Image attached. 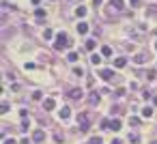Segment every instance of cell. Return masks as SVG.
<instances>
[{
  "instance_id": "1",
  "label": "cell",
  "mask_w": 157,
  "mask_h": 144,
  "mask_svg": "<svg viewBox=\"0 0 157 144\" xmlns=\"http://www.w3.org/2000/svg\"><path fill=\"white\" fill-rule=\"evenodd\" d=\"M69 45H71V41H69L67 32H58V34H56V43H54L56 50H65V48H69Z\"/></svg>"
},
{
  "instance_id": "2",
  "label": "cell",
  "mask_w": 157,
  "mask_h": 144,
  "mask_svg": "<svg viewBox=\"0 0 157 144\" xmlns=\"http://www.w3.org/2000/svg\"><path fill=\"white\" fill-rule=\"evenodd\" d=\"M99 77L106 80V82H110L114 77V69H101V71H99Z\"/></svg>"
},
{
  "instance_id": "3",
  "label": "cell",
  "mask_w": 157,
  "mask_h": 144,
  "mask_svg": "<svg viewBox=\"0 0 157 144\" xmlns=\"http://www.w3.org/2000/svg\"><path fill=\"white\" fill-rule=\"evenodd\" d=\"M80 127H82V131H86V129H88V125H90V120H88V116H86V114H80Z\"/></svg>"
},
{
  "instance_id": "4",
  "label": "cell",
  "mask_w": 157,
  "mask_h": 144,
  "mask_svg": "<svg viewBox=\"0 0 157 144\" xmlns=\"http://www.w3.org/2000/svg\"><path fill=\"white\" fill-rule=\"evenodd\" d=\"M32 140H34V142H43V140H45V131H41V129L32 131Z\"/></svg>"
},
{
  "instance_id": "5",
  "label": "cell",
  "mask_w": 157,
  "mask_h": 144,
  "mask_svg": "<svg viewBox=\"0 0 157 144\" xmlns=\"http://www.w3.org/2000/svg\"><path fill=\"white\" fill-rule=\"evenodd\" d=\"M88 30H90V26L86 24V22H80L78 24V32L80 34H88Z\"/></svg>"
},
{
  "instance_id": "6",
  "label": "cell",
  "mask_w": 157,
  "mask_h": 144,
  "mask_svg": "<svg viewBox=\"0 0 157 144\" xmlns=\"http://www.w3.org/2000/svg\"><path fill=\"white\" fill-rule=\"evenodd\" d=\"M67 95L71 97V99H80V97H82V88H71Z\"/></svg>"
},
{
  "instance_id": "7",
  "label": "cell",
  "mask_w": 157,
  "mask_h": 144,
  "mask_svg": "<svg viewBox=\"0 0 157 144\" xmlns=\"http://www.w3.org/2000/svg\"><path fill=\"white\" fill-rule=\"evenodd\" d=\"M43 108H45L47 112L54 110V108H56V101H54V99H45V101H43Z\"/></svg>"
},
{
  "instance_id": "8",
  "label": "cell",
  "mask_w": 157,
  "mask_h": 144,
  "mask_svg": "<svg viewBox=\"0 0 157 144\" xmlns=\"http://www.w3.org/2000/svg\"><path fill=\"white\" fill-rule=\"evenodd\" d=\"M69 116H71V108H67V106H65L63 110H60V118H63V120H67Z\"/></svg>"
},
{
  "instance_id": "9",
  "label": "cell",
  "mask_w": 157,
  "mask_h": 144,
  "mask_svg": "<svg viewBox=\"0 0 157 144\" xmlns=\"http://www.w3.org/2000/svg\"><path fill=\"white\" fill-rule=\"evenodd\" d=\"M110 5H112L114 9H118V11H121V9L125 7V0H110Z\"/></svg>"
},
{
  "instance_id": "10",
  "label": "cell",
  "mask_w": 157,
  "mask_h": 144,
  "mask_svg": "<svg viewBox=\"0 0 157 144\" xmlns=\"http://www.w3.org/2000/svg\"><path fill=\"white\" fill-rule=\"evenodd\" d=\"M125 65H127V58H116V60H114V67L116 69H123Z\"/></svg>"
},
{
  "instance_id": "11",
  "label": "cell",
  "mask_w": 157,
  "mask_h": 144,
  "mask_svg": "<svg viewBox=\"0 0 157 144\" xmlns=\"http://www.w3.org/2000/svg\"><path fill=\"white\" fill-rule=\"evenodd\" d=\"M86 11H88V9H86V7H78V9H75V15H78V17H84V15H86Z\"/></svg>"
},
{
  "instance_id": "12",
  "label": "cell",
  "mask_w": 157,
  "mask_h": 144,
  "mask_svg": "<svg viewBox=\"0 0 157 144\" xmlns=\"http://www.w3.org/2000/svg\"><path fill=\"white\" fill-rule=\"evenodd\" d=\"M142 116H144V118H151V116H153V108H151V106H146V108L142 110Z\"/></svg>"
},
{
  "instance_id": "13",
  "label": "cell",
  "mask_w": 157,
  "mask_h": 144,
  "mask_svg": "<svg viewBox=\"0 0 157 144\" xmlns=\"http://www.w3.org/2000/svg\"><path fill=\"white\" fill-rule=\"evenodd\" d=\"M34 17H37V19H43L45 17V11L43 9H34Z\"/></svg>"
},
{
  "instance_id": "14",
  "label": "cell",
  "mask_w": 157,
  "mask_h": 144,
  "mask_svg": "<svg viewBox=\"0 0 157 144\" xmlns=\"http://www.w3.org/2000/svg\"><path fill=\"white\" fill-rule=\"evenodd\" d=\"M67 60H69V63H75V60H78V54H75V52H69L67 54Z\"/></svg>"
},
{
  "instance_id": "15",
  "label": "cell",
  "mask_w": 157,
  "mask_h": 144,
  "mask_svg": "<svg viewBox=\"0 0 157 144\" xmlns=\"http://www.w3.org/2000/svg\"><path fill=\"white\" fill-rule=\"evenodd\" d=\"M101 54H103V56H112V48L103 45V48H101Z\"/></svg>"
},
{
  "instance_id": "16",
  "label": "cell",
  "mask_w": 157,
  "mask_h": 144,
  "mask_svg": "<svg viewBox=\"0 0 157 144\" xmlns=\"http://www.w3.org/2000/svg\"><path fill=\"white\" fill-rule=\"evenodd\" d=\"M95 45H97L95 39H88V41H86V50H95Z\"/></svg>"
},
{
  "instance_id": "17",
  "label": "cell",
  "mask_w": 157,
  "mask_h": 144,
  "mask_svg": "<svg viewBox=\"0 0 157 144\" xmlns=\"http://www.w3.org/2000/svg\"><path fill=\"white\" fill-rule=\"evenodd\" d=\"M90 63H93V65H99V63H101V56H97V54H93V56H90Z\"/></svg>"
},
{
  "instance_id": "18",
  "label": "cell",
  "mask_w": 157,
  "mask_h": 144,
  "mask_svg": "<svg viewBox=\"0 0 157 144\" xmlns=\"http://www.w3.org/2000/svg\"><path fill=\"white\" fill-rule=\"evenodd\" d=\"M121 129V120H112V131H118Z\"/></svg>"
},
{
  "instance_id": "19",
  "label": "cell",
  "mask_w": 157,
  "mask_h": 144,
  "mask_svg": "<svg viewBox=\"0 0 157 144\" xmlns=\"http://www.w3.org/2000/svg\"><path fill=\"white\" fill-rule=\"evenodd\" d=\"M88 101L93 103V106H97V103H99V97H97V95H90V97H88Z\"/></svg>"
},
{
  "instance_id": "20",
  "label": "cell",
  "mask_w": 157,
  "mask_h": 144,
  "mask_svg": "<svg viewBox=\"0 0 157 144\" xmlns=\"http://www.w3.org/2000/svg\"><path fill=\"white\" fill-rule=\"evenodd\" d=\"M129 140H131L133 144H138V142H140V135H138V133H131V135H129Z\"/></svg>"
},
{
  "instance_id": "21",
  "label": "cell",
  "mask_w": 157,
  "mask_h": 144,
  "mask_svg": "<svg viewBox=\"0 0 157 144\" xmlns=\"http://www.w3.org/2000/svg\"><path fill=\"white\" fill-rule=\"evenodd\" d=\"M101 127H103V129H108V127H112V120H108V118H106V120H101Z\"/></svg>"
},
{
  "instance_id": "22",
  "label": "cell",
  "mask_w": 157,
  "mask_h": 144,
  "mask_svg": "<svg viewBox=\"0 0 157 144\" xmlns=\"http://www.w3.org/2000/svg\"><path fill=\"white\" fill-rule=\"evenodd\" d=\"M133 60H136V63H138V65H142V63H144V54H138V56H136V58H133Z\"/></svg>"
},
{
  "instance_id": "23",
  "label": "cell",
  "mask_w": 157,
  "mask_h": 144,
  "mask_svg": "<svg viewBox=\"0 0 157 144\" xmlns=\"http://www.w3.org/2000/svg\"><path fill=\"white\" fill-rule=\"evenodd\" d=\"M43 37H45V39H52V37H54V32H52V28H47V30H45V32H43Z\"/></svg>"
},
{
  "instance_id": "24",
  "label": "cell",
  "mask_w": 157,
  "mask_h": 144,
  "mask_svg": "<svg viewBox=\"0 0 157 144\" xmlns=\"http://www.w3.org/2000/svg\"><path fill=\"white\" fill-rule=\"evenodd\" d=\"M41 97H43V95H41V90H34V92H32V99H37V101H39Z\"/></svg>"
},
{
  "instance_id": "25",
  "label": "cell",
  "mask_w": 157,
  "mask_h": 144,
  "mask_svg": "<svg viewBox=\"0 0 157 144\" xmlns=\"http://www.w3.org/2000/svg\"><path fill=\"white\" fill-rule=\"evenodd\" d=\"M129 123H131V125H140V118H136V116H131V118H129Z\"/></svg>"
},
{
  "instance_id": "26",
  "label": "cell",
  "mask_w": 157,
  "mask_h": 144,
  "mask_svg": "<svg viewBox=\"0 0 157 144\" xmlns=\"http://www.w3.org/2000/svg\"><path fill=\"white\" fill-rule=\"evenodd\" d=\"M88 144H101V138H90Z\"/></svg>"
},
{
  "instance_id": "27",
  "label": "cell",
  "mask_w": 157,
  "mask_h": 144,
  "mask_svg": "<svg viewBox=\"0 0 157 144\" xmlns=\"http://www.w3.org/2000/svg\"><path fill=\"white\" fill-rule=\"evenodd\" d=\"M73 73H75V75H84V71H82L80 67H75V69H73Z\"/></svg>"
},
{
  "instance_id": "28",
  "label": "cell",
  "mask_w": 157,
  "mask_h": 144,
  "mask_svg": "<svg viewBox=\"0 0 157 144\" xmlns=\"http://www.w3.org/2000/svg\"><path fill=\"white\" fill-rule=\"evenodd\" d=\"M5 144H17L15 140H5Z\"/></svg>"
},
{
  "instance_id": "29",
  "label": "cell",
  "mask_w": 157,
  "mask_h": 144,
  "mask_svg": "<svg viewBox=\"0 0 157 144\" xmlns=\"http://www.w3.org/2000/svg\"><path fill=\"white\" fill-rule=\"evenodd\" d=\"M112 144H123V142H121V140L116 138V140H112Z\"/></svg>"
},
{
  "instance_id": "30",
  "label": "cell",
  "mask_w": 157,
  "mask_h": 144,
  "mask_svg": "<svg viewBox=\"0 0 157 144\" xmlns=\"http://www.w3.org/2000/svg\"><path fill=\"white\" fill-rule=\"evenodd\" d=\"M129 2H131V5H133V7H136V5H138V2H140V0H129Z\"/></svg>"
},
{
  "instance_id": "31",
  "label": "cell",
  "mask_w": 157,
  "mask_h": 144,
  "mask_svg": "<svg viewBox=\"0 0 157 144\" xmlns=\"http://www.w3.org/2000/svg\"><path fill=\"white\" fill-rule=\"evenodd\" d=\"M153 106H157V95H155V97H153Z\"/></svg>"
},
{
  "instance_id": "32",
  "label": "cell",
  "mask_w": 157,
  "mask_h": 144,
  "mask_svg": "<svg viewBox=\"0 0 157 144\" xmlns=\"http://www.w3.org/2000/svg\"><path fill=\"white\" fill-rule=\"evenodd\" d=\"M155 50H157V43H155Z\"/></svg>"
}]
</instances>
